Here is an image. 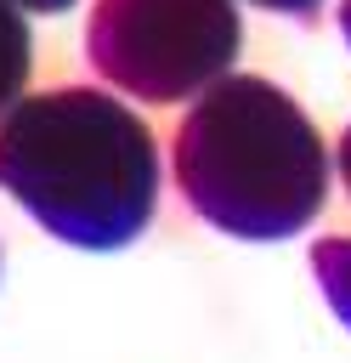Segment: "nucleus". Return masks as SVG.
<instances>
[{"label":"nucleus","instance_id":"nucleus-2","mask_svg":"<svg viewBox=\"0 0 351 363\" xmlns=\"http://www.w3.org/2000/svg\"><path fill=\"white\" fill-rule=\"evenodd\" d=\"M176 182L209 227L289 238L323 210L328 153L289 91L260 74H226L176 130Z\"/></svg>","mask_w":351,"mask_h":363},{"label":"nucleus","instance_id":"nucleus-3","mask_svg":"<svg viewBox=\"0 0 351 363\" xmlns=\"http://www.w3.org/2000/svg\"><path fill=\"white\" fill-rule=\"evenodd\" d=\"M243 45L232 0H96L85 23L91 68L136 102H187L226 79Z\"/></svg>","mask_w":351,"mask_h":363},{"label":"nucleus","instance_id":"nucleus-1","mask_svg":"<svg viewBox=\"0 0 351 363\" xmlns=\"http://www.w3.org/2000/svg\"><path fill=\"white\" fill-rule=\"evenodd\" d=\"M0 187L62 244L119 250L153 221V130L91 85L23 96L0 119Z\"/></svg>","mask_w":351,"mask_h":363},{"label":"nucleus","instance_id":"nucleus-4","mask_svg":"<svg viewBox=\"0 0 351 363\" xmlns=\"http://www.w3.org/2000/svg\"><path fill=\"white\" fill-rule=\"evenodd\" d=\"M28 68H34V40H28V23H23L17 0H0V119L23 102Z\"/></svg>","mask_w":351,"mask_h":363},{"label":"nucleus","instance_id":"nucleus-6","mask_svg":"<svg viewBox=\"0 0 351 363\" xmlns=\"http://www.w3.org/2000/svg\"><path fill=\"white\" fill-rule=\"evenodd\" d=\"M249 6L277 11V17H317V6H323V0H249Z\"/></svg>","mask_w":351,"mask_h":363},{"label":"nucleus","instance_id":"nucleus-7","mask_svg":"<svg viewBox=\"0 0 351 363\" xmlns=\"http://www.w3.org/2000/svg\"><path fill=\"white\" fill-rule=\"evenodd\" d=\"M17 6H23V11H68L74 0H17Z\"/></svg>","mask_w":351,"mask_h":363},{"label":"nucleus","instance_id":"nucleus-5","mask_svg":"<svg viewBox=\"0 0 351 363\" xmlns=\"http://www.w3.org/2000/svg\"><path fill=\"white\" fill-rule=\"evenodd\" d=\"M311 267H317V284H323L328 306H334V312L345 318V329H351V238H323L317 255H311Z\"/></svg>","mask_w":351,"mask_h":363},{"label":"nucleus","instance_id":"nucleus-8","mask_svg":"<svg viewBox=\"0 0 351 363\" xmlns=\"http://www.w3.org/2000/svg\"><path fill=\"white\" fill-rule=\"evenodd\" d=\"M340 176H345V187H351V130H345V142H340Z\"/></svg>","mask_w":351,"mask_h":363},{"label":"nucleus","instance_id":"nucleus-9","mask_svg":"<svg viewBox=\"0 0 351 363\" xmlns=\"http://www.w3.org/2000/svg\"><path fill=\"white\" fill-rule=\"evenodd\" d=\"M340 34H345V45H351V0H340Z\"/></svg>","mask_w":351,"mask_h":363}]
</instances>
